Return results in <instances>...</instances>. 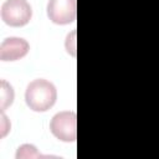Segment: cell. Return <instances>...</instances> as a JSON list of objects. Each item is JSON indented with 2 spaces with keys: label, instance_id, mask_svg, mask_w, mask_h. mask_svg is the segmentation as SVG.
Segmentation results:
<instances>
[{
  "label": "cell",
  "instance_id": "5b68a950",
  "mask_svg": "<svg viewBox=\"0 0 159 159\" xmlns=\"http://www.w3.org/2000/svg\"><path fill=\"white\" fill-rule=\"evenodd\" d=\"M29 42L21 37H7L0 45L1 61H16L22 58L29 52Z\"/></svg>",
  "mask_w": 159,
  "mask_h": 159
},
{
  "label": "cell",
  "instance_id": "277c9868",
  "mask_svg": "<svg viewBox=\"0 0 159 159\" xmlns=\"http://www.w3.org/2000/svg\"><path fill=\"white\" fill-rule=\"evenodd\" d=\"M77 15L76 0H50L47 4V16L57 25L73 22Z\"/></svg>",
  "mask_w": 159,
  "mask_h": 159
},
{
  "label": "cell",
  "instance_id": "3957f363",
  "mask_svg": "<svg viewBox=\"0 0 159 159\" xmlns=\"http://www.w3.org/2000/svg\"><path fill=\"white\" fill-rule=\"evenodd\" d=\"M77 117L73 111L56 113L50 123L51 133L62 142H75L77 138Z\"/></svg>",
  "mask_w": 159,
  "mask_h": 159
},
{
  "label": "cell",
  "instance_id": "7a4b0ae2",
  "mask_svg": "<svg viewBox=\"0 0 159 159\" xmlns=\"http://www.w3.org/2000/svg\"><path fill=\"white\" fill-rule=\"evenodd\" d=\"M32 16V9L26 0H6L1 5V19L6 25L20 27Z\"/></svg>",
  "mask_w": 159,
  "mask_h": 159
},
{
  "label": "cell",
  "instance_id": "8992f818",
  "mask_svg": "<svg viewBox=\"0 0 159 159\" xmlns=\"http://www.w3.org/2000/svg\"><path fill=\"white\" fill-rule=\"evenodd\" d=\"M14 101V89L12 87L6 82L1 81V109H6Z\"/></svg>",
  "mask_w": 159,
  "mask_h": 159
},
{
  "label": "cell",
  "instance_id": "52a82bcc",
  "mask_svg": "<svg viewBox=\"0 0 159 159\" xmlns=\"http://www.w3.org/2000/svg\"><path fill=\"white\" fill-rule=\"evenodd\" d=\"M35 157H41V154L37 152V149L31 145V144H24L19 148L16 153V158H35Z\"/></svg>",
  "mask_w": 159,
  "mask_h": 159
},
{
  "label": "cell",
  "instance_id": "6da1fadb",
  "mask_svg": "<svg viewBox=\"0 0 159 159\" xmlns=\"http://www.w3.org/2000/svg\"><path fill=\"white\" fill-rule=\"evenodd\" d=\"M56 87L47 80L39 78L32 81L25 92V99L30 109L35 112H46L56 102Z\"/></svg>",
  "mask_w": 159,
  "mask_h": 159
}]
</instances>
